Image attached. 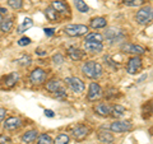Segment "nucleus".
I'll return each instance as SVG.
<instances>
[{
    "mask_svg": "<svg viewBox=\"0 0 153 144\" xmlns=\"http://www.w3.org/2000/svg\"><path fill=\"white\" fill-rule=\"evenodd\" d=\"M125 114V108H124L121 105H116V106H114L112 108H111V114L110 115H112L114 117H121L123 115Z\"/></svg>",
    "mask_w": 153,
    "mask_h": 144,
    "instance_id": "393cba45",
    "label": "nucleus"
},
{
    "mask_svg": "<svg viewBox=\"0 0 153 144\" xmlns=\"http://www.w3.org/2000/svg\"><path fill=\"white\" fill-rule=\"evenodd\" d=\"M18 79H19V75H18V73H10V74H8L7 76H4V78L1 79V88H5V89H8V88H12L14 84L18 82Z\"/></svg>",
    "mask_w": 153,
    "mask_h": 144,
    "instance_id": "1a4fd4ad",
    "label": "nucleus"
},
{
    "mask_svg": "<svg viewBox=\"0 0 153 144\" xmlns=\"http://www.w3.org/2000/svg\"><path fill=\"white\" fill-rule=\"evenodd\" d=\"M98 140L103 144H108L114 142V137L111 133H108L107 130H101L98 133Z\"/></svg>",
    "mask_w": 153,
    "mask_h": 144,
    "instance_id": "a211bd4d",
    "label": "nucleus"
},
{
    "mask_svg": "<svg viewBox=\"0 0 153 144\" xmlns=\"http://www.w3.org/2000/svg\"><path fill=\"white\" fill-rule=\"evenodd\" d=\"M13 27V19L12 18H7V19H3L1 22H0V30L1 32H10Z\"/></svg>",
    "mask_w": 153,
    "mask_h": 144,
    "instance_id": "aec40b11",
    "label": "nucleus"
},
{
    "mask_svg": "<svg viewBox=\"0 0 153 144\" xmlns=\"http://www.w3.org/2000/svg\"><path fill=\"white\" fill-rule=\"evenodd\" d=\"M17 63H18V64H21L22 66H28V65H31L32 60H31V57L28 56V55H23L21 59L17 60Z\"/></svg>",
    "mask_w": 153,
    "mask_h": 144,
    "instance_id": "7c9ffc66",
    "label": "nucleus"
},
{
    "mask_svg": "<svg viewBox=\"0 0 153 144\" xmlns=\"http://www.w3.org/2000/svg\"><path fill=\"white\" fill-rule=\"evenodd\" d=\"M52 61L57 65H61L64 63V56L61 54H56V55H54V57H52Z\"/></svg>",
    "mask_w": 153,
    "mask_h": 144,
    "instance_id": "473e14b6",
    "label": "nucleus"
},
{
    "mask_svg": "<svg viewBox=\"0 0 153 144\" xmlns=\"http://www.w3.org/2000/svg\"><path fill=\"white\" fill-rule=\"evenodd\" d=\"M88 27L84 24H69L65 27V33L70 37H79L83 35H87Z\"/></svg>",
    "mask_w": 153,
    "mask_h": 144,
    "instance_id": "f03ea898",
    "label": "nucleus"
},
{
    "mask_svg": "<svg viewBox=\"0 0 153 144\" xmlns=\"http://www.w3.org/2000/svg\"><path fill=\"white\" fill-rule=\"evenodd\" d=\"M123 1L128 7H138L143 4V0H123Z\"/></svg>",
    "mask_w": 153,
    "mask_h": 144,
    "instance_id": "2f4dec72",
    "label": "nucleus"
},
{
    "mask_svg": "<svg viewBox=\"0 0 153 144\" xmlns=\"http://www.w3.org/2000/svg\"><path fill=\"white\" fill-rule=\"evenodd\" d=\"M65 83H68V85L70 87V89L73 91L74 93H82L84 91V83L83 80H80L76 76H70V78L65 79Z\"/></svg>",
    "mask_w": 153,
    "mask_h": 144,
    "instance_id": "20e7f679",
    "label": "nucleus"
},
{
    "mask_svg": "<svg viewBox=\"0 0 153 144\" xmlns=\"http://www.w3.org/2000/svg\"><path fill=\"white\" fill-rule=\"evenodd\" d=\"M82 71L85 76L91 79H97L102 75V66L96 61H87L82 66Z\"/></svg>",
    "mask_w": 153,
    "mask_h": 144,
    "instance_id": "f257e3e1",
    "label": "nucleus"
},
{
    "mask_svg": "<svg viewBox=\"0 0 153 144\" xmlns=\"http://www.w3.org/2000/svg\"><path fill=\"white\" fill-rule=\"evenodd\" d=\"M55 94H56V97H59V98H64V97H66V91L63 87H61L60 89L56 91Z\"/></svg>",
    "mask_w": 153,
    "mask_h": 144,
    "instance_id": "f704fd0d",
    "label": "nucleus"
},
{
    "mask_svg": "<svg viewBox=\"0 0 153 144\" xmlns=\"http://www.w3.org/2000/svg\"><path fill=\"white\" fill-rule=\"evenodd\" d=\"M54 30H52V28H45V33H46V35L47 36H52V35H54Z\"/></svg>",
    "mask_w": 153,
    "mask_h": 144,
    "instance_id": "4c0bfd02",
    "label": "nucleus"
},
{
    "mask_svg": "<svg viewBox=\"0 0 153 144\" xmlns=\"http://www.w3.org/2000/svg\"><path fill=\"white\" fill-rule=\"evenodd\" d=\"M37 134H38L37 130H30V131L25 133L22 135V142H25V143H32L37 138Z\"/></svg>",
    "mask_w": 153,
    "mask_h": 144,
    "instance_id": "412c9836",
    "label": "nucleus"
},
{
    "mask_svg": "<svg viewBox=\"0 0 153 144\" xmlns=\"http://www.w3.org/2000/svg\"><path fill=\"white\" fill-rule=\"evenodd\" d=\"M0 144H10V139L5 135H0Z\"/></svg>",
    "mask_w": 153,
    "mask_h": 144,
    "instance_id": "c9c22d12",
    "label": "nucleus"
},
{
    "mask_svg": "<svg viewBox=\"0 0 153 144\" xmlns=\"http://www.w3.org/2000/svg\"><path fill=\"white\" fill-rule=\"evenodd\" d=\"M74 5L76 8V10L80 12V13H87L89 10L88 5L83 1V0H74Z\"/></svg>",
    "mask_w": 153,
    "mask_h": 144,
    "instance_id": "a878e982",
    "label": "nucleus"
},
{
    "mask_svg": "<svg viewBox=\"0 0 153 144\" xmlns=\"http://www.w3.org/2000/svg\"><path fill=\"white\" fill-rule=\"evenodd\" d=\"M5 114H7V111H5V108H3V107H0V121L5 117Z\"/></svg>",
    "mask_w": 153,
    "mask_h": 144,
    "instance_id": "e433bc0d",
    "label": "nucleus"
},
{
    "mask_svg": "<svg viewBox=\"0 0 153 144\" xmlns=\"http://www.w3.org/2000/svg\"><path fill=\"white\" fill-rule=\"evenodd\" d=\"M102 40H103L102 35L94 32V33H88V35L85 36V41L84 42H100V44H102Z\"/></svg>",
    "mask_w": 153,
    "mask_h": 144,
    "instance_id": "5701e85b",
    "label": "nucleus"
},
{
    "mask_svg": "<svg viewBox=\"0 0 153 144\" xmlns=\"http://www.w3.org/2000/svg\"><path fill=\"white\" fill-rule=\"evenodd\" d=\"M135 19L139 24H147L152 21V7H144L138 10L137 16H135Z\"/></svg>",
    "mask_w": 153,
    "mask_h": 144,
    "instance_id": "7ed1b4c3",
    "label": "nucleus"
},
{
    "mask_svg": "<svg viewBox=\"0 0 153 144\" xmlns=\"http://www.w3.org/2000/svg\"><path fill=\"white\" fill-rule=\"evenodd\" d=\"M68 55L71 60L74 61H78V60H82L84 57V52L82 50L76 49V47H69L68 49Z\"/></svg>",
    "mask_w": 153,
    "mask_h": 144,
    "instance_id": "dca6fc26",
    "label": "nucleus"
},
{
    "mask_svg": "<svg viewBox=\"0 0 153 144\" xmlns=\"http://www.w3.org/2000/svg\"><path fill=\"white\" fill-rule=\"evenodd\" d=\"M84 50L91 54H97L103 50V45L100 42H84Z\"/></svg>",
    "mask_w": 153,
    "mask_h": 144,
    "instance_id": "4468645a",
    "label": "nucleus"
},
{
    "mask_svg": "<svg viewBox=\"0 0 153 144\" xmlns=\"http://www.w3.org/2000/svg\"><path fill=\"white\" fill-rule=\"evenodd\" d=\"M0 22H1V13H0Z\"/></svg>",
    "mask_w": 153,
    "mask_h": 144,
    "instance_id": "ea45409f",
    "label": "nucleus"
},
{
    "mask_svg": "<svg viewBox=\"0 0 153 144\" xmlns=\"http://www.w3.org/2000/svg\"><path fill=\"white\" fill-rule=\"evenodd\" d=\"M45 115L47 117H54V112H52L51 110H45Z\"/></svg>",
    "mask_w": 153,
    "mask_h": 144,
    "instance_id": "58836bf2",
    "label": "nucleus"
},
{
    "mask_svg": "<svg viewBox=\"0 0 153 144\" xmlns=\"http://www.w3.org/2000/svg\"><path fill=\"white\" fill-rule=\"evenodd\" d=\"M32 26H33L32 19H31V18H26L25 21H23L22 24L18 27V33H23V32H26L27 30H30V28H31Z\"/></svg>",
    "mask_w": 153,
    "mask_h": 144,
    "instance_id": "b1692460",
    "label": "nucleus"
},
{
    "mask_svg": "<svg viewBox=\"0 0 153 144\" xmlns=\"http://www.w3.org/2000/svg\"><path fill=\"white\" fill-rule=\"evenodd\" d=\"M52 143V139L49 134H41L38 137V140H37V144H51Z\"/></svg>",
    "mask_w": 153,
    "mask_h": 144,
    "instance_id": "c85d7f7f",
    "label": "nucleus"
},
{
    "mask_svg": "<svg viewBox=\"0 0 153 144\" xmlns=\"http://www.w3.org/2000/svg\"><path fill=\"white\" fill-rule=\"evenodd\" d=\"M110 129L114 133H125L131 129V124L128 121H115L110 125Z\"/></svg>",
    "mask_w": 153,
    "mask_h": 144,
    "instance_id": "9d476101",
    "label": "nucleus"
},
{
    "mask_svg": "<svg viewBox=\"0 0 153 144\" xmlns=\"http://www.w3.org/2000/svg\"><path fill=\"white\" fill-rule=\"evenodd\" d=\"M21 125H22V121L19 117H9L5 120V122H4V128H5L7 130H16V129H18Z\"/></svg>",
    "mask_w": 153,
    "mask_h": 144,
    "instance_id": "2eb2a0df",
    "label": "nucleus"
},
{
    "mask_svg": "<svg viewBox=\"0 0 153 144\" xmlns=\"http://www.w3.org/2000/svg\"><path fill=\"white\" fill-rule=\"evenodd\" d=\"M51 7L54 8V10L56 13H60V14H70V9L68 7V4H65L63 0H56V1H52Z\"/></svg>",
    "mask_w": 153,
    "mask_h": 144,
    "instance_id": "9b49d317",
    "label": "nucleus"
},
{
    "mask_svg": "<svg viewBox=\"0 0 153 144\" xmlns=\"http://www.w3.org/2000/svg\"><path fill=\"white\" fill-rule=\"evenodd\" d=\"M121 50L126 54H133V55H143L146 54V49L140 45H134V44H124L121 46Z\"/></svg>",
    "mask_w": 153,
    "mask_h": 144,
    "instance_id": "39448f33",
    "label": "nucleus"
},
{
    "mask_svg": "<svg viewBox=\"0 0 153 144\" xmlns=\"http://www.w3.org/2000/svg\"><path fill=\"white\" fill-rule=\"evenodd\" d=\"M8 5L18 10V9H21L22 5H23V0H8Z\"/></svg>",
    "mask_w": 153,
    "mask_h": 144,
    "instance_id": "c756f323",
    "label": "nucleus"
},
{
    "mask_svg": "<svg viewBox=\"0 0 153 144\" xmlns=\"http://www.w3.org/2000/svg\"><path fill=\"white\" fill-rule=\"evenodd\" d=\"M107 24V22H106V19H105L103 17H97V18H93L92 21H91V27L92 28H103V27H106Z\"/></svg>",
    "mask_w": 153,
    "mask_h": 144,
    "instance_id": "6ab92c4d",
    "label": "nucleus"
},
{
    "mask_svg": "<svg viewBox=\"0 0 153 144\" xmlns=\"http://www.w3.org/2000/svg\"><path fill=\"white\" fill-rule=\"evenodd\" d=\"M87 97L89 101H97L102 97V89L100 87L98 83H91L89 84V89H88V94Z\"/></svg>",
    "mask_w": 153,
    "mask_h": 144,
    "instance_id": "0eeeda50",
    "label": "nucleus"
},
{
    "mask_svg": "<svg viewBox=\"0 0 153 144\" xmlns=\"http://www.w3.org/2000/svg\"><path fill=\"white\" fill-rule=\"evenodd\" d=\"M46 79V71L41 68H36L30 75V80L33 84H41Z\"/></svg>",
    "mask_w": 153,
    "mask_h": 144,
    "instance_id": "423d86ee",
    "label": "nucleus"
},
{
    "mask_svg": "<svg viewBox=\"0 0 153 144\" xmlns=\"http://www.w3.org/2000/svg\"><path fill=\"white\" fill-rule=\"evenodd\" d=\"M45 14H46V18L49 19V21L51 22H54V21H57V13L54 10V8L52 7H49V8H46V10H45Z\"/></svg>",
    "mask_w": 153,
    "mask_h": 144,
    "instance_id": "bb28decb",
    "label": "nucleus"
},
{
    "mask_svg": "<svg viewBox=\"0 0 153 144\" xmlns=\"http://www.w3.org/2000/svg\"><path fill=\"white\" fill-rule=\"evenodd\" d=\"M105 37H106L107 40L112 44V42H115L116 40H119L120 37H123V32L119 30V28L111 27V28H108V30L106 31V33H105Z\"/></svg>",
    "mask_w": 153,
    "mask_h": 144,
    "instance_id": "ddd939ff",
    "label": "nucleus"
},
{
    "mask_svg": "<svg viewBox=\"0 0 153 144\" xmlns=\"http://www.w3.org/2000/svg\"><path fill=\"white\" fill-rule=\"evenodd\" d=\"M31 44V38H28V37H22L21 40L18 41V45L19 46H27V45H30Z\"/></svg>",
    "mask_w": 153,
    "mask_h": 144,
    "instance_id": "72a5a7b5",
    "label": "nucleus"
},
{
    "mask_svg": "<svg viewBox=\"0 0 153 144\" xmlns=\"http://www.w3.org/2000/svg\"><path fill=\"white\" fill-rule=\"evenodd\" d=\"M143 1H144V0H143Z\"/></svg>",
    "mask_w": 153,
    "mask_h": 144,
    "instance_id": "a19ab883",
    "label": "nucleus"
},
{
    "mask_svg": "<svg viewBox=\"0 0 153 144\" xmlns=\"http://www.w3.org/2000/svg\"><path fill=\"white\" fill-rule=\"evenodd\" d=\"M88 133H89V129L87 126H84V125H79V126H76L73 129V131H71V135H73L76 140H82V139H84L85 137L88 135Z\"/></svg>",
    "mask_w": 153,
    "mask_h": 144,
    "instance_id": "f8f14e48",
    "label": "nucleus"
},
{
    "mask_svg": "<svg viewBox=\"0 0 153 144\" xmlns=\"http://www.w3.org/2000/svg\"><path fill=\"white\" fill-rule=\"evenodd\" d=\"M60 88H61V83L57 79H52L46 84V89L49 91V92H52V93H55L56 91L60 89Z\"/></svg>",
    "mask_w": 153,
    "mask_h": 144,
    "instance_id": "4be33fe9",
    "label": "nucleus"
},
{
    "mask_svg": "<svg viewBox=\"0 0 153 144\" xmlns=\"http://www.w3.org/2000/svg\"><path fill=\"white\" fill-rule=\"evenodd\" d=\"M140 68H142V60H140V57L134 56V57H131V59L128 61L126 70H128L129 74H131V75L133 74H137L138 70H140Z\"/></svg>",
    "mask_w": 153,
    "mask_h": 144,
    "instance_id": "6e6552de",
    "label": "nucleus"
},
{
    "mask_svg": "<svg viewBox=\"0 0 153 144\" xmlns=\"http://www.w3.org/2000/svg\"><path fill=\"white\" fill-rule=\"evenodd\" d=\"M94 111L98 115H101V116H108V115L111 114V107L106 103H98L97 106L94 107Z\"/></svg>",
    "mask_w": 153,
    "mask_h": 144,
    "instance_id": "f3484780",
    "label": "nucleus"
},
{
    "mask_svg": "<svg viewBox=\"0 0 153 144\" xmlns=\"http://www.w3.org/2000/svg\"><path fill=\"white\" fill-rule=\"evenodd\" d=\"M54 144H69V135L68 134H59L55 138Z\"/></svg>",
    "mask_w": 153,
    "mask_h": 144,
    "instance_id": "cd10ccee",
    "label": "nucleus"
}]
</instances>
